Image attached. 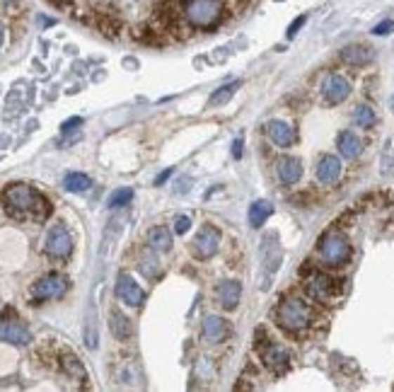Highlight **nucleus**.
I'll return each mask as SVG.
<instances>
[{"mask_svg": "<svg viewBox=\"0 0 394 392\" xmlns=\"http://www.w3.org/2000/svg\"><path fill=\"white\" fill-rule=\"evenodd\" d=\"M276 325L281 329L291 332V334H300V332H308L315 325V308L300 296H288L281 298V303L276 305Z\"/></svg>", "mask_w": 394, "mask_h": 392, "instance_id": "2", "label": "nucleus"}, {"mask_svg": "<svg viewBox=\"0 0 394 392\" xmlns=\"http://www.w3.org/2000/svg\"><path fill=\"white\" fill-rule=\"evenodd\" d=\"M189 228H191V218L189 216H179L177 221H174V233H177V235H184Z\"/></svg>", "mask_w": 394, "mask_h": 392, "instance_id": "33", "label": "nucleus"}, {"mask_svg": "<svg viewBox=\"0 0 394 392\" xmlns=\"http://www.w3.org/2000/svg\"><path fill=\"white\" fill-rule=\"evenodd\" d=\"M392 105H394V100H392Z\"/></svg>", "mask_w": 394, "mask_h": 392, "instance_id": "39", "label": "nucleus"}, {"mask_svg": "<svg viewBox=\"0 0 394 392\" xmlns=\"http://www.w3.org/2000/svg\"><path fill=\"white\" fill-rule=\"evenodd\" d=\"M305 22H308V15H300V18H295L291 22V27H288V32H286L288 39H295V37H298V32L305 27Z\"/></svg>", "mask_w": 394, "mask_h": 392, "instance_id": "30", "label": "nucleus"}, {"mask_svg": "<svg viewBox=\"0 0 394 392\" xmlns=\"http://www.w3.org/2000/svg\"><path fill=\"white\" fill-rule=\"evenodd\" d=\"M155 264H157V261L152 259V257H147V259L143 257V259H140V271H143L145 276H150V279H152V276H157Z\"/></svg>", "mask_w": 394, "mask_h": 392, "instance_id": "32", "label": "nucleus"}, {"mask_svg": "<svg viewBox=\"0 0 394 392\" xmlns=\"http://www.w3.org/2000/svg\"><path fill=\"white\" fill-rule=\"evenodd\" d=\"M61 368L65 370V375H68L70 380H87V370L73 351L61 353Z\"/></svg>", "mask_w": 394, "mask_h": 392, "instance_id": "24", "label": "nucleus"}, {"mask_svg": "<svg viewBox=\"0 0 394 392\" xmlns=\"http://www.w3.org/2000/svg\"><path fill=\"white\" fill-rule=\"evenodd\" d=\"M117 298L131 308H140L145 303V291L138 286L129 274H119L117 276Z\"/></svg>", "mask_w": 394, "mask_h": 392, "instance_id": "11", "label": "nucleus"}, {"mask_svg": "<svg viewBox=\"0 0 394 392\" xmlns=\"http://www.w3.org/2000/svg\"><path fill=\"white\" fill-rule=\"evenodd\" d=\"M201 332H204L206 341H211V344H221V341H225L230 337V325L223 318H218V315H208V318L204 320V325H201Z\"/></svg>", "mask_w": 394, "mask_h": 392, "instance_id": "17", "label": "nucleus"}, {"mask_svg": "<svg viewBox=\"0 0 394 392\" xmlns=\"http://www.w3.org/2000/svg\"><path fill=\"white\" fill-rule=\"evenodd\" d=\"M259 351H261V361H264V366L269 368L271 373L281 375V373H286V370L291 368V353H288V348H283L281 344L266 341Z\"/></svg>", "mask_w": 394, "mask_h": 392, "instance_id": "8", "label": "nucleus"}, {"mask_svg": "<svg viewBox=\"0 0 394 392\" xmlns=\"http://www.w3.org/2000/svg\"><path fill=\"white\" fill-rule=\"evenodd\" d=\"M353 122L358 124L360 129H373L377 124V117H375V109L368 107V105H358L353 109Z\"/></svg>", "mask_w": 394, "mask_h": 392, "instance_id": "27", "label": "nucleus"}, {"mask_svg": "<svg viewBox=\"0 0 394 392\" xmlns=\"http://www.w3.org/2000/svg\"><path fill=\"white\" fill-rule=\"evenodd\" d=\"M322 95H324V102L327 105H341V102L348 100V95H351V83H348V78H343V75L339 73H331L324 78V85H322Z\"/></svg>", "mask_w": 394, "mask_h": 392, "instance_id": "9", "label": "nucleus"}, {"mask_svg": "<svg viewBox=\"0 0 394 392\" xmlns=\"http://www.w3.org/2000/svg\"><path fill=\"white\" fill-rule=\"evenodd\" d=\"M80 124H83V119H80V117H73V119H68V122H65L61 129H63V133H70V131H75V129L80 126Z\"/></svg>", "mask_w": 394, "mask_h": 392, "instance_id": "34", "label": "nucleus"}, {"mask_svg": "<svg viewBox=\"0 0 394 392\" xmlns=\"http://www.w3.org/2000/svg\"><path fill=\"white\" fill-rule=\"evenodd\" d=\"M63 187L68 189V192H73V194H83V192H87V189L92 187V179L87 177V174H83V172H70V174H65Z\"/></svg>", "mask_w": 394, "mask_h": 392, "instance_id": "25", "label": "nucleus"}, {"mask_svg": "<svg viewBox=\"0 0 394 392\" xmlns=\"http://www.w3.org/2000/svg\"><path fill=\"white\" fill-rule=\"evenodd\" d=\"M242 85L239 80H232V83H228V85H223V87H218L216 92H213L211 97H208V107H218V105H225V102L230 100V97L237 92V87Z\"/></svg>", "mask_w": 394, "mask_h": 392, "instance_id": "26", "label": "nucleus"}, {"mask_svg": "<svg viewBox=\"0 0 394 392\" xmlns=\"http://www.w3.org/2000/svg\"><path fill=\"white\" fill-rule=\"evenodd\" d=\"M305 293L312 301L329 305L341 296V281H336L334 276L324 274L320 269L305 271Z\"/></svg>", "mask_w": 394, "mask_h": 392, "instance_id": "5", "label": "nucleus"}, {"mask_svg": "<svg viewBox=\"0 0 394 392\" xmlns=\"http://www.w3.org/2000/svg\"><path fill=\"white\" fill-rule=\"evenodd\" d=\"M232 157H235V160H239V157H242V141H235V143H232Z\"/></svg>", "mask_w": 394, "mask_h": 392, "instance_id": "36", "label": "nucleus"}, {"mask_svg": "<svg viewBox=\"0 0 394 392\" xmlns=\"http://www.w3.org/2000/svg\"><path fill=\"white\" fill-rule=\"evenodd\" d=\"M261 257H264V264L266 269H269V274L278 269V264L283 261V252L281 247H278V235L276 233H271V235H266L261 240Z\"/></svg>", "mask_w": 394, "mask_h": 392, "instance_id": "18", "label": "nucleus"}, {"mask_svg": "<svg viewBox=\"0 0 394 392\" xmlns=\"http://www.w3.org/2000/svg\"><path fill=\"white\" fill-rule=\"evenodd\" d=\"M0 341L25 346L32 341V334L25 325L18 322V320H0Z\"/></svg>", "mask_w": 394, "mask_h": 392, "instance_id": "13", "label": "nucleus"}, {"mask_svg": "<svg viewBox=\"0 0 394 392\" xmlns=\"http://www.w3.org/2000/svg\"><path fill=\"white\" fill-rule=\"evenodd\" d=\"M341 172H343V167L336 155H329V152H327V155H322L320 162H317V179H320V184H324V187L336 184Z\"/></svg>", "mask_w": 394, "mask_h": 392, "instance_id": "15", "label": "nucleus"}, {"mask_svg": "<svg viewBox=\"0 0 394 392\" xmlns=\"http://www.w3.org/2000/svg\"><path fill=\"white\" fill-rule=\"evenodd\" d=\"M109 329H112V334L117 337L119 341L129 339V337L133 334V327H131V320L126 318L124 313H119V310H112V313H109Z\"/></svg>", "mask_w": 394, "mask_h": 392, "instance_id": "22", "label": "nucleus"}, {"mask_svg": "<svg viewBox=\"0 0 394 392\" xmlns=\"http://www.w3.org/2000/svg\"><path fill=\"white\" fill-rule=\"evenodd\" d=\"M221 247V233L213 226H204L194 237V254L199 259H211Z\"/></svg>", "mask_w": 394, "mask_h": 392, "instance_id": "10", "label": "nucleus"}, {"mask_svg": "<svg viewBox=\"0 0 394 392\" xmlns=\"http://www.w3.org/2000/svg\"><path fill=\"white\" fill-rule=\"evenodd\" d=\"M68 286H70L68 276L56 274V271H53V274L41 276V279L29 288V298H32V301H34V303L56 301V298H63V296H65V291H68Z\"/></svg>", "mask_w": 394, "mask_h": 392, "instance_id": "6", "label": "nucleus"}, {"mask_svg": "<svg viewBox=\"0 0 394 392\" xmlns=\"http://www.w3.org/2000/svg\"><path fill=\"white\" fill-rule=\"evenodd\" d=\"M41 22V27H51V25H56V20H51V18H39Z\"/></svg>", "mask_w": 394, "mask_h": 392, "instance_id": "37", "label": "nucleus"}, {"mask_svg": "<svg viewBox=\"0 0 394 392\" xmlns=\"http://www.w3.org/2000/svg\"><path fill=\"white\" fill-rule=\"evenodd\" d=\"M131 199H133V189L124 187V189H117V192H112V194H109L107 206H109V209H122V206L129 204Z\"/></svg>", "mask_w": 394, "mask_h": 392, "instance_id": "29", "label": "nucleus"}, {"mask_svg": "<svg viewBox=\"0 0 394 392\" xmlns=\"http://www.w3.org/2000/svg\"><path fill=\"white\" fill-rule=\"evenodd\" d=\"M97 27L102 30V34L117 37V32L122 30V22L114 13H97Z\"/></svg>", "mask_w": 394, "mask_h": 392, "instance_id": "28", "label": "nucleus"}, {"mask_svg": "<svg viewBox=\"0 0 394 392\" xmlns=\"http://www.w3.org/2000/svg\"><path fill=\"white\" fill-rule=\"evenodd\" d=\"M276 177L281 184H298L303 177V162L293 155H283L276 160Z\"/></svg>", "mask_w": 394, "mask_h": 392, "instance_id": "16", "label": "nucleus"}, {"mask_svg": "<svg viewBox=\"0 0 394 392\" xmlns=\"http://www.w3.org/2000/svg\"><path fill=\"white\" fill-rule=\"evenodd\" d=\"M182 18L194 30H213L225 18V5L221 0H184Z\"/></svg>", "mask_w": 394, "mask_h": 392, "instance_id": "3", "label": "nucleus"}, {"mask_svg": "<svg viewBox=\"0 0 394 392\" xmlns=\"http://www.w3.org/2000/svg\"><path fill=\"white\" fill-rule=\"evenodd\" d=\"M336 148L346 160H355V157L363 152V141H360L358 133H353V131H341V133L336 136Z\"/></svg>", "mask_w": 394, "mask_h": 392, "instance_id": "20", "label": "nucleus"}, {"mask_svg": "<svg viewBox=\"0 0 394 392\" xmlns=\"http://www.w3.org/2000/svg\"><path fill=\"white\" fill-rule=\"evenodd\" d=\"M271 214H273V204H271V201H264V199L254 201V204L249 206V226L259 230V228H264V223L271 218Z\"/></svg>", "mask_w": 394, "mask_h": 392, "instance_id": "23", "label": "nucleus"}, {"mask_svg": "<svg viewBox=\"0 0 394 392\" xmlns=\"http://www.w3.org/2000/svg\"><path fill=\"white\" fill-rule=\"evenodd\" d=\"M339 58H341V61L346 63V65H353V68H363V65H368L375 58V51L370 46H365V44H348V46L341 48Z\"/></svg>", "mask_w": 394, "mask_h": 392, "instance_id": "14", "label": "nucleus"}, {"mask_svg": "<svg viewBox=\"0 0 394 392\" xmlns=\"http://www.w3.org/2000/svg\"><path fill=\"white\" fill-rule=\"evenodd\" d=\"M147 244H150L155 252H169L172 249V233L165 226H155L147 230Z\"/></svg>", "mask_w": 394, "mask_h": 392, "instance_id": "21", "label": "nucleus"}, {"mask_svg": "<svg viewBox=\"0 0 394 392\" xmlns=\"http://www.w3.org/2000/svg\"><path fill=\"white\" fill-rule=\"evenodd\" d=\"M353 254L351 240L343 235L341 230H327L324 235L317 240V257L329 269H339V266L348 264Z\"/></svg>", "mask_w": 394, "mask_h": 392, "instance_id": "4", "label": "nucleus"}, {"mask_svg": "<svg viewBox=\"0 0 394 392\" xmlns=\"http://www.w3.org/2000/svg\"><path fill=\"white\" fill-rule=\"evenodd\" d=\"M3 41H5V27L0 25V46H3Z\"/></svg>", "mask_w": 394, "mask_h": 392, "instance_id": "38", "label": "nucleus"}, {"mask_svg": "<svg viewBox=\"0 0 394 392\" xmlns=\"http://www.w3.org/2000/svg\"><path fill=\"white\" fill-rule=\"evenodd\" d=\"M266 136H269V141L276 148H291L295 141H298L295 129L288 122H283V119H271L266 124Z\"/></svg>", "mask_w": 394, "mask_h": 392, "instance_id": "12", "label": "nucleus"}, {"mask_svg": "<svg viewBox=\"0 0 394 392\" xmlns=\"http://www.w3.org/2000/svg\"><path fill=\"white\" fill-rule=\"evenodd\" d=\"M3 204L18 221H44L51 214V204L29 184H10L3 192Z\"/></svg>", "mask_w": 394, "mask_h": 392, "instance_id": "1", "label": "nucleus"}, {"mask_svg": "<svg viewBox=\"0 0 394 392\" xmlns=\"http://www.w3.org/2000/svg\"><path fill=\"white\" fill-rule=\"evenodd\" d=\"M392 32H394V20H382L380 25L373 27L375 37H387V34H392Z\"/></svg>", "mask_w": 394, "mask_h": 392, "instance_id": "31", "label": "nucleus"}, {"mask_svg": "<svg viewBox=\"0 0 394 392\" xmlns=\"http://www.w3.org/2000/svg\"><path fill=\"white\" fill-rule=\"evenodd\" d=\"M172 172H174V170H172V167H167V170H165V172H160V174H157V179H155V187H160V184H162V182H167V179H169V177H172Z\"/></svg>", "mask_w": 394, "mask_h": 392, "instance_id": "35", "label": "nucleus"}, {"mask_svg": "<svg viewBox=\"0 0 394 392\" xmlns=\"http://www.w3.org/2000/svg\"><path fill=\"white\" fill-rule=\"evenodd\" d=\"M216 296H218V303L225 310H235L239 298H242V286H239V281H221L218 283Z\"/></svg>", "mask_w": 394, "mask_h": 392, "instance_id": "19", "label": "nucleus"}, {"mask_svg": "<svg viewBox=\"0 0 394 392\" xmlns=\"http://www.w3.org/2000/svg\"><path fill=\"white\" fill-rule=\"evenodd\" d=\"M44 252L51 259H68L70 252H73V235L70 230L63 226V223H56V226L48 228L46 240H44Z\"/></svg>", "mask_w": 394, "mask_h": 392, "instance_id": "7", "label": "nucleus"}]
</instances>
